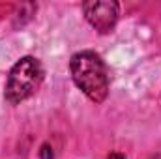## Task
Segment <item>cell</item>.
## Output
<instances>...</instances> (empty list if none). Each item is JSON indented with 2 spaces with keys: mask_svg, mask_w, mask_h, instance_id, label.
Segmentation results:
<instances>
[{
  "mask_svg": "<svg viewBox=\"0 0 161 159\" xmlns=\"http://www.w3.org/2000/svg\"><path fill=\"white\" fill-rule=\"evenodd\" d=\"M86 21L99 34H107L114 28L118 19V4L114 0H86L82 4Z\"/></svg>",
  "mask_w": 161,
  "mask_h": 159,
  "instance_id": "obj_3",
  "label": "cell"
},
{
  "mask_svg": "<svg viewBox=\"0 0 161 159\" xmlns=\"http://www.w3.org/2000/svg\"><path fill=\"white\" fill-rule=\"evenodd\" d=\"M69 69L73 82L94 103H103L109 94V75L103 60L92 51H80L71 56Z\"/></svg>",
  "mask_w": 161,
  "mask_h": 159,
  "instance_id": "obj_1",
  "label": "cell"
},
{
  "mask_svg": "<svg viewBox=\"0 0 161 159\" xmlns=\"http://www.w3.org/2000/svg\"><path fill=\"white\" fill-rule=\"evenodd\" d=\"M43 66L34 56H23L9 71L6 82V101L17 105L38 92L43 82Z\"/></svg>",
  "mask_w": 161,
  "mask_h": 159,
  "instance_id": "obj_2",
  "label": "cell"
},
{
  "mask_svg": "<svg viewBox=\"0 0 161 159\" xmlns=\"http://www.w3.org/2000/svg\"><path fill=\"white\" fill-rule=\"evenodd\" d=\"M107 159H125V157H124L122 154H118V152H113V154H111Z\"/></svg>",
  "mask_w": 161,
  "mask_h": 159,
  "instance_id": "obj_5",
  "label": "cell"
},
{
  "mask_svg": "<svg viewBox=\"0 0 161 159\" xmlns=\"http://www.w3.org/2000/svg\"><path fill=\"white\" fill-rule=\"evenodd\" d=\"M40 157L41 159H53V148L49 144H43L40 150Z\"/></svg>",
  "mask_w": 161,
  "mask_h": 159,
  "instance_id": "obj_4",
  "label": "cell"
}]
</instances>
